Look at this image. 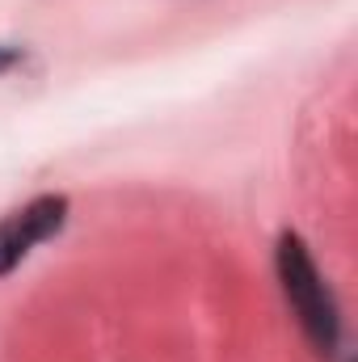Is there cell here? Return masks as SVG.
I'll use <instances>...</instances> for the list:
<instances>
[{"label":"cell","instance_id":"obj_2","mask_svg":"<svg viewBox=\"0 0 358 362\" xmlns=\"http://www.w3.org/2000/svg\"><path fill=\"white\" fill-rule=\"evenodd\" d=\"M68 219V198L64 194H42L34 202H25L21 211L0 219V274L21 266L30 257V249H38L42 240H51Z\"/></svg>","mask_w":358,"mask_h":362},{"label":"cell","instance_id":"obj_3","mask_svg":"<svg viewBox=\"0 0 358 362\" xmlns=\"http://www.w3.org/2000/svg\"><path fill=\"white\" fill-rule=\"evenodd\" d=\"M21 64V51H13V47H0V72H8V68H17Z\"/></svg>","mask_w":358,"mask_h":362},{"label":"cell","instance_id":"obj_1","mask_svg":"<svg viewBox=\"0 0 358 362\" xmlns=\"http://www.w3.org/2000/svg\"><path fill=\"white\" fill-rule=\"evenodd\" d=\"M278 282H282V295H287L299 329L316 346V354L333 358L337 354V341H342L337 303H333L329 286L321 282L316 262L308 257V249H304V240L295 232H282V240H278Z\"/></svg>","mask_w":358,"mask_h":362}]
</instances>
